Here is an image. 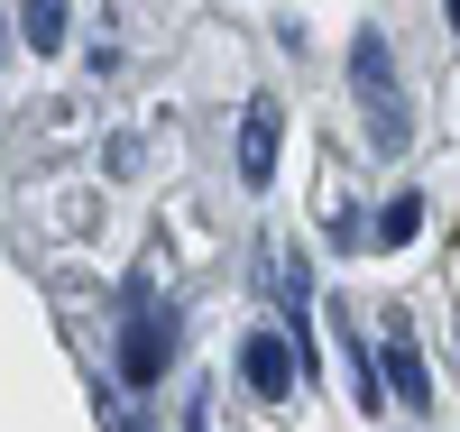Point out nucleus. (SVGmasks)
<instances>
[{
  "instance_id": "nucleus-4",
  "label": "nucleus",
  "mask_w": 460,
  "mask_h": 432,
  "mask_svg": "<svg viewBox=\"0 0 460 432\" xmlns=\"http://www.w3.org/2000/svg\"><path fill=\"white\" fill-rule=\"evenodd\" d=\"M387 396H396L405 414H424V405H433V368H424V349H414L405 313H387Z\"/></svg>"
},
{
  "instance_id": "nucleus-6",
  "label": "nucleus",
  "mask_w": 460,
  "mask_h": 432,
  "mask_svg": "<svg viewBox=\"0 0 460 432\" xmlns=\"http://www.w3.org/2000/svg\"><path fill=\"white\" fill-rule=\"evenodd\" d=\"M414 230H424V193H396V203H377V249H405Z\"/></svg>"
},
{
  "instance_id": "nucleus-5",
  "label": "nucleus",
  "mask_w": 460,
  "mask_h": 432,
  "mask_svg": "<svg viewBox=\"0 0 460 432\" xmlns=\"http://www.w3.org/2000/svg\"><path fill=\"white\" fill-rule=\"evenodd\" d=\"M267 175H277V101H249L240 110V184H267Z\"/></svg>"
},
{
  "instance_id": "nucleus-9",
  "label": "nucleus",
  "mask_w": 460,
  "mask_h": 432,
  "mask_svg": "<svg viewBox=\"0 0 460 432\" xmlns=\"http://www.w3.org/2000/svg\"><path fill=\"white\" fill-rule=\"evenodd\" d=\"M442 19H451V37H460V0H442Z\"/></svg>"
},
{
  "instance_id": "nucleus-3",
  "label": "nucleus",
  "mask_w": 460,
  "mask_h": 432,
  "mask_svg": "<svg viewBox=\"0 0 460 432\" xmlns=\"http://www.w3.org/2000/svg\"><path fill=\"white\" fill-rule=\"evenodd\" d=\"M240 377H249V396L286 405V396H295V377H304V349H295V331H249V340H240Z\"/></svg>"
},
{
  "instance_id": "nucleus-1",
  "label": "nucleus",
  "mask_w": 460,
  "mask_h": 432,
  "mask_svg": "<svg viewBox=\"0 0 460 432\" xmlns=\"http://www.w3.org/2000/svg\"><path fill=\"white\" fill-rule=\"evenodd\" d=\"M350 93H359V110H368V138L387 147V156H405V147H414V110H405L396 56H387V37H377V28L350 37Z\"/></svg>"
},
{
  "instance_id": "nucleus-8",
  "label": "nucleus",
  "mask_w": 460,
  "mask_h": 432,
  "mask_svg": "<svg viewBox=\"0 0 460 432\" xmlns=\"http://www.w3.org/2000/svg\"><path fill=\"white\" fill-rule=\"evenodd\" d=\"M93 405H102V423H111V432H138V423L120 414V396H111V377H93Z\"/></svg>"
},
{
  "instance_id": "nucleus-7",
  "label": "nucleus",
  "mask_w": 460,
  "mask_h": 432,
  "mask_svg": "<svg viewBox=\"0 0 460 432\" xmlns=\"http://www.w3.org/2000/svg\"><path fill=\"white\" fill-rule=\"evenodd\" d=\"M19 37H28L37 56H56V47H65V0H28V10H19Z\"/></svg>"
},
{
  "instance_id": "nucleus-2",
  "label": "nucleus",
  "mask_w": 460,
  "mask_h": 432,
  "mask_svg": "<svg viewBox=\"0 0 460 432\" xmlns=\"http://www.w3.org/2000/svg\"><path fill=\"white\" fill-rule=\"evenodd\" d=\"M175 368V313L166 304H147V286L120 295V377L129 386H157Z\"/></svg>"
}]
</instances>
